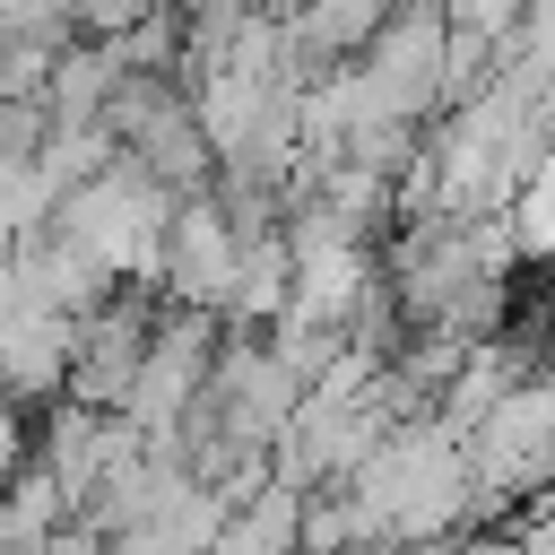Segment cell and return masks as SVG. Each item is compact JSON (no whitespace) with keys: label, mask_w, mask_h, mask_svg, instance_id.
<instances>
[{"label":"cell","mask_w":555,"mask_h":555,"mask_svg":"<svg viewBox=\"0 0 555 555\" xmlns=\"http://www.w3.org/2000/svg\"><path fill=\"white\" fill-rule=\"evenodd\" d=\"M69 356H78V312H52V304L0 312V382L17 399H61Z\"/></svg>","instance_id":"cell-1"}]
</instances>
